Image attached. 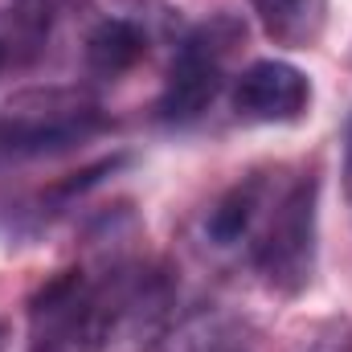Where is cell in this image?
Listing matches in <instances>:
<instances>
[{"instance_id":"cell-7","label":"cell","mask_w":352,"mask_h":352,"mask_svg":"<svg viewBox=\"0 0 352 352\" xmlns=\"http://www.w3.org/2000/svg\"><path fill=\"white\" fill-rule=\"evenodd\" d=\"M258 209H263V180H246V184L230 188V192L209 209V217H205L209 242H213V246H238V242L250 234Z\"/></svg>"},{"instance_id":"cell-1","label":"cell","mask_w":352,"mask_h":352,"mask_svg":"<svg viewBox=\"0 0 352 352\" xmlns=\"http://www.w3.org/2000/svg\"><path fill=\"white\" fill-rule=\"evenodd\" d=\"M107 115L98 98L78 87H29L0 107V160H29L66 152L98 135Z\"/></svg>"},{"instance_id":"cell-2","label":"cell","mask_w":352,"mask_h":352,"mask_svg":"<svg viewBox=\"0 0 352 352\" xmlns=\"http://www.w3.org/2000/svg\"><path fill=\"white\" fill-rule=\"evenodd\" d=\"M242 41H246V21H238L234 12H217L205 25H197L180 41L173 66H168V78L156 102L160 123L180 127V123L201 119L226 87V58Z\"/></svg>"},{"instance_id":"cell-3","label":"cell","mask_w":352,"mask_h":352,"mask_svg":"<svg viewBox=\"0 0 352 352\" xmlns=\"http://www.w3.org/2000/svg\"><path fill=\"white\" fill-rule=\"evenodd\" d=\"M316 205H320V184L311 176L295 180L274 205L263 242L254 246V266L266 278V287L278 295H299L316 274V238H320Z\"/></svg>"},{"instance_id":"cell-10","label":"cell","mask_w":352,"mask_h":352,"mask_svg":"<svg viewBox=\"0 0 352 352\" xmlns=\"http://www.w3.org/2000/svg\"><path fill=\"white\" fill-rule=\"evenodd\" d=\"M33 352H62V349H50V344H33Z\"/></svg>"},{"instance_id":"cell-6","label":"cell","mask_w":352,"mask_h":352,"mask_svg":"<svg viewBox=\"0 0 352 352\" xmlns=\"http://www.w3.org/2000/svg\"><path fill=\"white\" fill-rule=\"evenodd\" d=\"M148 54V33L131 16H107L87 37V66L98 78H119Z\"/></svg>"},{"instance_id":"cell-11","label":"cell","mask_w":352,"mask_h":352,"mask_svg":"<svg viewBox=\"0 0 352 352\" xmlns=\"http://www.w3.org/2000/svg\"><path fill=\"white\" fill-rule=\"evenodd\" d=\"M349 176H352V152H349Z\"/></svg>"},{"instance_id":"cell-9","label":"cell","mask_w":352,"mask_h":352,"mask_svg":"<svg viewBox=\"0 0 352 352\" xmlns=\"http://www.w3.org/2000/svg\"><path fill=\"white\" fill-rule=\"evenodd\" d=\"M16 41H21V37H16L12 16H8V12H0V70H4V62L16 54Z\"/></svg>"},{"instance_id":"cell-5","label":"cell","mask_w":352,"mask_h":352,"mask_svg":"<svg viewBox=\"0 0 352 352\" xmlns=\"http://www.w3.org/2000/svg\"><path fill=\"white\" fill-rule=\"evenodd\" d=\"M266 37L287 50H311L328 29V0H250Z\"/></svg>"},{"instance_id":"cell-8","label":"cell","mask_w":352,"mask_h":352,"mask_svg":"<svg viewBox=\"0 0 352 352\" xmlns=\"http://www.w3.org/2000/svg\"><path fill=\"white\" fill-rule=\"evenodd\" d=\"M12 8H8V16H12V25H16V37L33 50V45H41L45 41V33H50V21H54V0H8Z\"/></svg>"},{"instance_id":"cell-4","label":"cell","mask_w":352,"mask_h":352,"mask_svg":"<svg viewBox=\"0 0 352 352\" xmlns=\"http://www.w3.org/2000/svg\"><path fill=\"white\" fill-rule=\"evenodd\" d=\"M311 78L283 62V58H263L250 62L238 82H234V115L246 123H299L311 111Z\"/></svg>"}]
</instances>
